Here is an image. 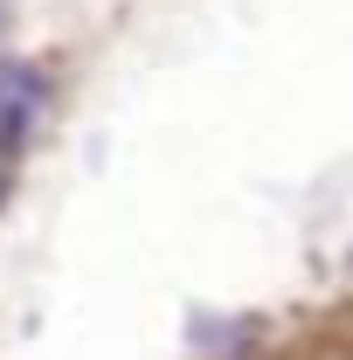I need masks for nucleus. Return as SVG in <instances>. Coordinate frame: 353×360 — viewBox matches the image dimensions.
Returning a JSON list of instances; mask_svg holds the SVG:
<instances>
[{
	"label": "nucleus",
	"mask_w": 353,
	"mask_h": 360,
	"mask_svg": "<svg viewBox=\"0 0 353 360\" xmlns=\"http://www.w3.org/2000/svg\"><path fill=\"white\" fill-rule=\"evenodd\" d=\"M42 70H28V63H7L0 70V146H21V132L35 125V111H42Z\"/></svg>",
	"instance_id": "f257e3e1"
},
{
	"label": "nucleus",
	"mask_w": 353,
	"mask_h": 360,
	"mask_svg": "<svg viewBox=\"0 0 353 360\" xmlns=\"http://www.w3.org/2000/svg\"><path fill=\"white\" fill-rule=\"evenodd\" d=\"M0 194H7V174H0Z\"/></svg>",
	"instance_id": "f03ea898"
},
{
	"label": "nucleus",
	"mask_w": 353,
	"mask_h": 360,
	"mask_svg": "<svg viewBox=\"0 0 353 360\" xmlns=\"http://www.w3.org/2000/svg\"><path fill=\"white\" fill-rule=\"evenodd\" d=\"M0 21H7V7H0Z\"/></svg>",
	"instance_id": "7ed1b4c3"
}]
</instances>
